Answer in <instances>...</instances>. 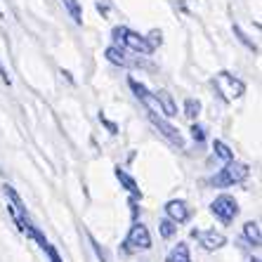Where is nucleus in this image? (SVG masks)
Segmentation results:
<instances>
[{
  "mask_svg": "<svg viewBox=\"0 0 262 262\" xmlns=\"http://www.w3.org/2000/svg\"><path fill=\"white\" fill-rule=\"evenodd\" d=\"M149 118H151V123H154V125H156V128L161 130V135H163L165 140H170L175 146H182V144H184V142H182V135L177 133V130L172 128L170 123H165L163 118H159V116H156V114H151V116H149Z\"/></svg>",
  "mask_w": 262,
  "mask_h": 262,
  "instance_id": "6e6552de",
  "label": "nucleus"
},
{
  "mask_svg": "<svg viewBox=\"0 0 262 262\" xmlns=\"http://www.w3.org/2000/svg\"><path fill=\"white\" fill-rule=\"evenodd\" d=\"M172 234H175V225H172V220H163V222H161V236L170 238Z\"/></svg>",
  "mask_w": 262,
  "mask_h": 262,
  "instance_id": "a211bd4d",
  "label": "nucleus"
},
{
  "mask_svg": "<svg viewBox=\"0 0 262 262\" xmlns=\"http://www.w3.org/2000/svg\"><path fill=\"white\" fill-rule=\"evenodd\" d=\"M213 85H215V90L222 95V99H225V102L238 99L246 92L244 83H241L238 78H234L232 73H227V71H222V73H217V76H215V78H213Z\"/></svg>",
  "mask_w": 262,
  "mask_h": 262,
  "instance_id": "f03ea898",
  "label": "nucleus"
},
{
  "mask_svg": "<svg viewBox=\"0 0 262 262\" xmlns=\"http://www.w3.org/2000/svg\"><path fill=\"white\" fill-rule=\"evenodd\" d=\"M116 177H118V180H121V184H123V187H125V189L130 191V194H133V196H140V187L135 184V180L128 175V172H125V170H121V168H116Z\"/></svg>",
  "mask_w": 262,
  "mask_h": 262,
  "instance_id": "ddd939ff",
  "label": "nucleus"
},
{
  "mask_svg": "<svg viewBox=\"0 0 262 262\" xmlns=\"http://www.w3.org/2000/svg\"><path fill=\"white\" fill-rule=\"evenodd\" d=\"M234 33H236V36H238V40H241V43H244V45H248V48L250 50H253V52H255V45H253V43H250V40H248V36H246V33H244V31H241V29H238V26H234Z\"/></svg>",
  "mask_w": 262,
  "mask_h": 262,
  "instance_id": "6ab92c4d",
  "label": "nucleus"
},
{
  "mask_svg": "<svg viewBox=\"0 0 262 262\" xmlns=\"http://www.w3.org/2000/svg\"><path fill=\"white\" fill-rule=\"evenodd\" d=\"M191 236L199 238V241H201V246L206 250H217V248H222V246L227 244V238L222 236L220 232H215V229H208V232H199V229H194V232H191Z\"/></svg>",
  "mask_w": 262,
  "mask_h": 262,
  "instance_id": "0eeeda50",
  "label": "nucleus"
},
{
  "mask_svg": "<svg viewBox=\"0 0 262 262\" xmlns=\"http://www.w3.org/2000/svg\"><path fill=\"white\" fill-rule=\"evenodd\" d=\"M165 213L172 222H187L189 220V208L184 201H168L165 203Z\"/></svg>",
  "mask_w": 262,
  "mask_h": 262,
  "instance_id": "1a4fd4ad",
  "label": "nucleus"
},
{
  "mask_svg": "<svg viewBox=\"0 0 262 262\" xmlns=\"http://www.w3.org/2000/svg\"><path fill=\"white\" fill-rule=\"evenodd\" d=\"M199 111H201V102H196V99H187L184 102V116L187 118H196Z\"/></svg>",
  "mask_w": 262,
  "mask_h": 262,
  "instance_id": "f3484780",
  "label": "nucleus"
},
{
  "mask_svg": "<svg viewBox=\"0 0 262 262\" xmlns=\"http://www.w3.org/2000/svg\"><path fill=\"white\" fill-rule=\"evenodd\" d=\"M99 118H102V123H104V125H106V128H109L111 130V133H116V125H114V123H111V121H106V118H104V116H99Z\"/></svg>",
  "mask_w": 262,
  "mask_h": 262,
  "instance_id": "5701e85b",
  "label": "nucleus"
},
{
  "mask_svg": "<svg viewBox=\"0 0 262 262\" xmlns=\"http://www.w3.org/2000/svg\"><path fill=\"white\" fill-rule=\"evenodd\" d=\"M114 40H116L121 48L133 50V52H142V55H151V52H154V48L146 43L144 36L135 33V31H130V29H125V26L114 29Z\"/></svg>",
  "mask_w": 262,
  "mask_h": 262,
  "instance_id": "f257e3e1",
  "label": "nucleus"
},
{
  "mask_svg": "<svg viewBox=\"0 0 262 262\" xmlns=\"http://www.w3.org/2000/svg\"><path fill=\"white\" fill-rule=\"evenodd\" d=\"M213 149H215V154H217L220 159L225 161V163H232V161H234V154H232V151H229V146H227V144H225V142H220V140H215Z\"/></svg>",
  "mask_w": 262,
  "mask_h": 262,
  "instance_id": "dca6fc26",
  "label": "nucleus"
},
{
  "mask_svg": "<svg viewBox=\"0 0 262 262\" xmlns=\"http://www.w3.org/2000/svg\"><path fill=\"white\" fill-rule=\"evenodd\" d=\"M210 210L215 213V217H217L220 222L229 225V222L236 217L238 206H236V201H234L232 196H217V199L213 201V206H210Z\"/></svg>",
  "mask_w": 262,
  "mask_h": 262,
  "instance_id": "20e7f679",
  "label": "nucleus"
},
{
  "mask_svg": "<svg viewBox=\"0 0 262 262\" xmlns=\"http://www.w3.org/2000/svg\"><path fill=\"white\" fill-rule=\"evenodd\" d=\"M165 262H191L189 257V248L184 244H177L175 248L168 253V257H165Z\"/></svg>",
  "mask_w": 262,
  "mask_h": 262,
  "instance_id": "f8f14e48",
  "label": "nucleus"
},
{
  "mask_svg": "<svg viewBox=\"0 0 262 262\" xmlns=\"http://www.w3.org/2000/svg\"><path fill=\"white\" fill-rule=\"evenodd\" d=\"M0 78H3V80L7 83V85H10V76H7V71L3 69V64H0Z\"/></svg>",
  "mask_w": 262,
  "mask_h": 262,
  "instance_id": "b1692460",
  "label": "nucleus"
},
{
  "mask_svg": "<svg viewBox=\"0 0 262 262\" xmlns=\"http://www.w3.org/2000/svg\"><path fill=\"white\" fill-rule=\"evenodd\" d=\"M253 262H260V260H257V257H255V260H253Z\"/></svg>",
  "mask_w": 262,
  "mask_h": 262,
  "instance_id": "393cba45",
  "label": "nucleus"
},
{
  "mask_svg": "<svg viewBox=\"0 0 262 262\" xmlns=\"http://www.w3.org/2000/svg\"><path fill=\"white\" fill-rule=\"evenodd\" d=\"M191 137H194L196 142H203L206 140V130H203L201 125H191Z\"/></svg>",
  "mask_w": 262,
  "mask_h": 262,
  "instance_id": "aec40b11",
  "label": "nucleus"
},
{
  "mask_svg": "<svg viewBox=\"0 0 262 262\" xmlns=\"http://www.w3.org/2000/svg\"><path fill=\"white\" fill-rule=\"evenodd\" d=\"M244 234H246V238H248L253 246H260V227H257V222H246Z\"/></svg>",
  "mask_w": 262,
  "mask_h": 262,
  "instance_id": "4468645a",
  "label": "nucleus"
},
{
  "mask_svg": "<svg viewBox=\"0 0 262 262\" xmlns=\"http://www.w3.org/2000/svg\"><path fill=\"white\" fill-rule=\"evenodd\" d=\"M128 83H130V88H133V92L137 95V99H140V102L144 104L146 109L151 111V114H161V106H159V99H156V95H151V92L146 90V88L142 85V83H137L135 78H130Z\"/></svg>",
  "mask_w": 262,
  "mask_h": 262,
  "instance_id": "423d86ee",
  "label": "nucleus"
},
{
  "mask_svg": "<svg viewBox=\"0 0 262 262\" xmlns=\"http://www.w3.org/2000/svg\"><path fill=\"white\" fill-rule=\"evenodd\" d=\"M246 177H248V165L232 161V163H227L225 170H220L217 175L210 180V184H213V187H232V184H236V182H244Z\"/></svg>",
  "mask_w": 262,
  "mask_h": 262,
  "instance_id": "7ed1b4c3",
  "label": "nucleus"
},
{
  "mask_svg": "<svg viewBox=\"0 0 262 262\" xmlns=\"http://www.w3.org/2000/svg\"><path fill=\"white\" fill-rule=\"evenodd\" d=\"M61 3H64V7H67V12L71 14L73 21H76V24H80V21H83V14H80L78 0H61Z\"/></svg>",
  "mask_w": 262,
  "mask_h": 262,
  "instance_id": "2eb2a0df",
  "label": "nucleus"
},
{
  "mask_svg": "<svg viewBox=\"0 0 262 262\" xmlns=\"http://www.w3.org/2000/svg\"><path fill=\"white\" fill-rule=\"evenodd\" d=\"M45 253H48V255H50V262H61V260H59V253H57V250H55V246H50V244H48V248H45Z\"/></svg>",
  "mask_w": 262,
  "mask_h": 262,
  "instance_id": "4be33fe9",
  "label": "nucleus"
},
{
  "mask_svg": "<svg viewBox=\"0 0 262 262\" xmlns=\"http://www.w3.org/2000/svg\"><path fill=\"white\" fill-rule=\"evenodd\" d=\"M151 246V236L144 225H133L128 238H125V250H146Z\"/></svg>",
  "mask_w": 262,
  "mask_h": 262,
  "instance_id": "39448f33",
  "label": "nucleus"
},
{
  "mask_svg": "<svg viewBox=\"0 0 262 262\" xmlns=\"http://www.w3.org/2000/svg\"><path fill=\"white\" fill-rule=\"evenodd\" d=\"M106 59L111 64H121V67H140V61L128 59V55L123 52V48H109L106 50Z\"/></svg>",
  "mask_w": 262,
  "mask_h": 262,
  "instance_id": "9d476101",
  "label": "nucleus"
},
{
  "mask_svg": "<svg viewBox=\"0 0 262 262\" xmlns=\"http://www.w3.org/2000/svg\"><path fill=\"white\" fill-rule=\"evenodd\" d=\"M146 43L151 45V48H156V45H161V33H159V31H151V36L146 38Z\"/></svg>",
  "mask_w": 262,
  "mask_h": 262,
  "instance_id": "412c9836",
  "label": "nucleus"
},
{
  "mask_svg": "<svg viewBox=\"0 0 262 262\" xmlns=\"http://www.w3.org/2000/svg\"><path fill=\"white\" fill-rule=\"evenodd\" d=\"M156 99H159V106H161V114H163V116H175V114H177V104L172 102L170 92L161 90L159 95H156Z\"/></svg>",
  "mask_w": 262,
  "mask_h": 262,
  "instance_id": "9b49d317",
  "label": "nucleus"
}]
</instances>
